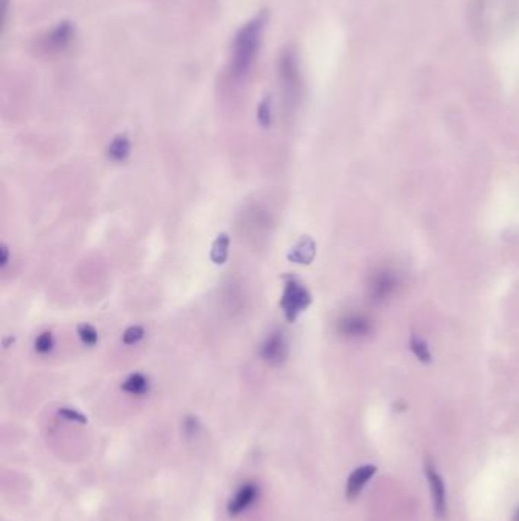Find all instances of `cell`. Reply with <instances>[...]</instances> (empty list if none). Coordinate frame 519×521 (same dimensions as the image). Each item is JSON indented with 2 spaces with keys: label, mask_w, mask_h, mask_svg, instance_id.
I'll return each mask as SVG.
<instances>
[{
  "label": "cell",
  "mask_w": 519,
  "mask_h": 521,
  "mask_svg": "<svg viewBox=\"0 0 519 521\" xmlns=\"http://www.w3.org/2000/svg\"><path fill=\"white\" fill-rule=\"evenodd\" d=\"M265 23V14H259L248 20L236 32L235 40L232 43L230 55V74L235 78H244L252 70L259 52Z\"/></svg>",
  "instance_id": "6da1fadb"
},
{
  "label": "cell",
  "mask_w": 519,
  "mask_h": 521,
  "mask_svg": "<svg viewBox=\"0 0 519 521\" xmlns=\"http://www.w3.org/2000/svg\"><path fill=\"white\" fill-rule=\"evenodd\" d=\"M311 305V294L301 282L296 279L288 280L285 284L282 298H281V308L283 311L285 317L288 322H294L298 314Z\"/></svg>",
  "instance_id": "7a4b0ae2"
},
{
  "label": "cell",
  "mask_w": 519,
  "mask_h": 521,
  "mask_svg": "<svg viewBox=\"0 0 519 521\" xmlns=\"http://www.w3.org/2000/svg\"><path fill=\"white\" fill-rule=\"evenodd\" d=\"M399 285L400 279L398 272L389 269V267H381L370 274L367 285L369 298L375 303H384L393 298Z\"/></svg>",
  "instance_id": "3957f363"
},
{
  "label": "cell",
  "mask_w": 519,
  "mask_h": 521,
  "mask_svg": "<svg viewBox=\"0 0 519 521\" xmlns=\"http://www.w3.org/2000/svg\"><path fill=\"white\" fill-rule=\"evenodd\" d=\"M288 342L282 332H272L261 346V357L269 366H282L288 358Z\"/></svg>",
  "instance_id": "277c9868"
},
{
  "label": "cell",
  "mask_w": 519,
  "mask_h": 521,
  "mask_svg": "<svg viewBox=\"0 0 519 521\" xmlns=\"http://www.w3.org/2000/svg\"><path fill=\"white\" fill-rule=\"evenodd\" d=\"M425 473H427V479L429 483V491H431V497H433V506H434V512L438 518H443L447 515V489H445V483L442 480L440 474L437 473L436 467L433 465V462H427L425 465Z\"/></svg>",
  "instance_id": "5b68a950"
},
{
  "label": "cell",
  "mask_w": 519,
  "mask_h": 521,
  "mask_svg": "<svg viewBox=\"0 0 519 521\" xmlns=\"http://www.w3.org/2000/svg\"><path fill=\"white\" fill-rule=\"evenodd\" d=\"M374 327H372V320L364 314L350 313L345 314L337 322V331L341 336L349 338H361L369 336Z\"/></svg>",
  "instance_id": "8992f818"
},
{
  "label": "cell",
  "mask_w": 519,
  "mask_h": 521,
  "mask_svg": "<svg viewBox=\"0 0 519 521\" xmlns=\"http://www.w3.org/2000/svg\"><path fill=\"white\" fill-rule=\"evenodd\" d=\"M259 496V488L254 483H245L241 487L236 494L232 497L229 503V513L230 515H239L244 511H247L256 502Z\"/></svg>",
  "instance_id": "52a82bcc"
},
{
  "label": "cell",
  "mask_w": 519,
  "mask_h": 521,
  "mask_svg": "<svg viewBox=\"0 0 519 521\" xmlns=\"http://www.w3.org/2000/svg\"><path fill=\"white\" fill-rule=\"evenodd\" d=\"M375 473H376L375 465H363L360 468H356L355 471L350 474L347 484H346L347 498L354 500V498L360 496V492L365 487V483H367L372 479V477H374Z\"/></svg>",
  "instance_id": "ba28073f"
},
{
  "label": "cell",
  "mask_w": 519,
  "mask_h": 521,
  "mask_svg": "<svg viewBox=\"0 0 519 521\" xmlns=\"http://www.w3.org/2000/svg\"><path fill=\"white\" fill-rule=\"evenodd\" d=\"M130 153H131V142L127 134L114 136V139L108 145V150H107V156L110 161H113V162L127 161Z\"/></svg>",
  "instance_id": "9c48e42d"
},
{
  "label": "cell",
  "mask_w": 519,
  "mask_h": 521,
  "mask_svg": "<svg viewBox=\"0 0 519 521\" xmlns=\"http://www.w3.org/2000/svg\"><path fill=\"white\" fill-rule=\"evenodd\" d=\"M316 255V244L311 238H302L294 249L289 252V260L297 264H309Z\"/></svg>",
  "instance_id": "30bf717a"
},
{
  "label": "cell",
  "mask_w": 519,
  "mask_h": 521,
  "mask_svg": "<svg viewBox=\"0 0 519 521\" xmlns=\"http://www.w3.org/2000/svg\"><path fill=\"white\" fill-rule=\"evenodd\" d=\"M121 389L125 394L134 395V396H142L145 394H148L150 390V380L146 378L143 374H131L128 375L125 380H123Z\"/></svg>",
  "instance_id": "8fae6325"
},
{
  "label": "cell",
  "mask_w": 519,
  "mask_h": 521,
  "mask_svg": "<svg viewBox=\"0 0 519 521\" xmlns=\"http://www.w3.org/2000/svg\"><path fill=\"white\" fill-rule=\"evenodd\" d=\"M73 37V28L70 23L64 21V23L58 25L52 32L48 35V46L49 49H63L70 43Z\"/></svg>",
  "instance_id": "7c38bea8"
},
{
  "label": "cell",
  "mask_w": 519,
  "mask_h": 521,
  "mask_svg": "<svg viewBox=\"0 0 519 521\" xmlns=\"http://www.w3.org/2000/svg\"><path fill=\"white\" fill-rule=\"evenodd\" d=\"M229 247H230V236L227 234H219L216 240L212 244L210 259L215 264H224L229 258Z\"/></svg>",
  "instance_id": "4fadbf2b"
},
{
  "label": "cell",
  "mask_w": 519,
  "mask_h": 521,
  "mask_svg": "<svg viewBox=\"0 0 519 521\" xmlns=\"http://www.w3.org/2000/svg\"><path fill=\"white\" fill-rule=\"evenodd\" d=\"M54 346H55V340H54L52 332H49V331L41 332V334L39 337H37L35 342H34L35 351L39 352V354H41V356H45V354H49L50 351L54 349Z\"/></svg>",
  "instance_id": "5bb4252c"
},
{
  "label": "cell",
  "mask_w": 519,
  "mask_h": 521,
  "mask_svg": "<svg viewBox=\"0 0 519 521\" xmlns=\"http://www.w3.org/2000/svg\"><path fill=\"white\" fill-rule=\"evenodd\" d=\"M78 336H79V340H81L83 345L85 346H94L98 343V331L94 329L92 325L89 323H83L78 327Z\"/></svg>",
  "instance_id": "9a60e30c"
},
{
  "label": "cell",
  "mask_w": 519,
  "mask_h": 521,
  "mask_svg": "<svg viewBox=\"0 0 519 521\" xmlns=\"http://www.w3.org/2000/svg\"><path fill=\"white\" fill-rule=\"evenodd\" d=\"M143 337H145L143 328L139 327V325H133V327H130V328L123 331L122 343L127 345V346H133V345H137L139 342H141Z\"/></svg>",
  "instance_id": "2e32d148"
},
{
  "label": "cell",
  "mask_w": 519,
  "mask_h": 521,
  "mask_svg": "<svg viewBox=\"0 0 519 521\" xmlns=\"http://www.w3.org/2000/svg\"><path fill=\"white\" fill-rule=\"evenodd\" d=\"M258 119H259V124L262 127H269V125H272L273 110H272V104H269L268 99L262 101V103H261V105L258 108Z\"/></svg>",
  "instance_id": "e0dca14e"
},
{
  "label": "cell",
  "mask_w": 519,
  "mask_h": 521,
  "mask_svg": "<svg viewBox=\"0 0 519 521\" xmlns=\"http://www.w3.org/2000/svg\"><path fill=\"white\" fill-rule=\"evenodd\" d=\"M58 415H60L64 419H68V421L79 422V424H85L87 422V418L83 413H79L78 410H73V409H68V407L60 409V410H58Z\"/></svg>",
  "instance_id": "ac0fdd59"
},
{
  "label": "cell",
  "mask_w": 519,
  "mask_h": 521,
  "mask_svg": "<svg viewBox=\"0 0 519 521\" xmlns=\"http://www.w3.org/2000/svg\"><path fill=\"white\" fill-rule=\"evenodd\" d=\"M411 349L413 352L416 354V356L419 357V360H423V361H428L429 360V351H428V346L422 342V340L419 338H413L411 340Z\"/></svg>",
  "instance_id": "d6986e66"
},
{
  "label": "cell",
  "mask_w": 519,
  "mask_h": 521,
  "mask_svg": "<svg viewBox=\"0 0 519 521\" xmlns=\"http://www.w3.org/2000/svg\"><path fill=\"white\" fill-rule=\"evenodd\" d=\"M185 430L186 433L189 434V436H195L196 433H199L200 430V425H199V421H196V418H187L185 421Z\"/></svg>",
  "instance_id": "ffe728a7"
},
{
  "label": "cell",
  "mask_w": 519,
  "mask_h": 521,
  "mask_svg": "<svg viewBox=\"0 0 519 521\" xmlns=\"http://www.w3.org/2000/svg\"><path fill=\"white\" fill-rule=\"evenodd\" d=\"M0 253H2V258H0V264H2V267H6V264H8V247H6V245H2V249H0Z\"/></svg>",
  "instance_id": "44dd1931"
},
{
  "label": "cell",
  "mask_w": 519,
  "mask_h": 521,
  "mask_svg": "<svg viewBox=\"0 0 519 521\" xmlns=\"http://www.w3.org/2000/svg\"><path fill=\"white\" fill-rule=\"evenodd\" d=\"M513 521H519V508L516 509V513H515V518H513Z\"/></svg>",
  "instance_id": "7402d4cb"
}]
</instances>
